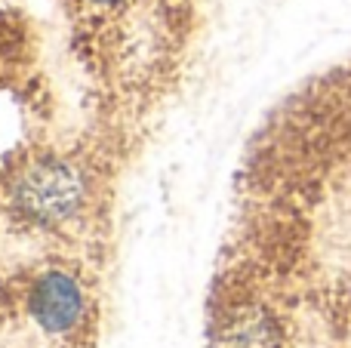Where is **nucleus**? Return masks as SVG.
I'll return each instance as SVG.
<instances>
[{
  "instance_id": "f03ea898",
  "label": "nucleus",
  "mask_w": 351,
  "mask_h": 348,
  "mask_svg": "<svg viewBox=\"0 0 351 348\" xmlns=\"http://www.w3.org/2000/svg\"><path fill=\"white\" fill-rule=\"evenodd\" d=\"M25 312L47 336H71L90 321V296L74 271L47 269L25 290Z\"/></svg>"
},
{
  "instance_id": "f257e3e1",
  "label": "nucleus",
  "mask_w": 351,
  "mask_h": 348,
  "mask_svg": "<svg viewBox=\"0 0 351 348\" xmlns=\"http://www.w3.org/2000/svg\"><path fill=\"white\" fill-rule=\"evenodd\" d=\"M90 191L93 179L84 166L59 154H47L16 173L6 191V203L22 225L53 232L80 219L90 203Z\"/></svg>"
}]
</instances>
